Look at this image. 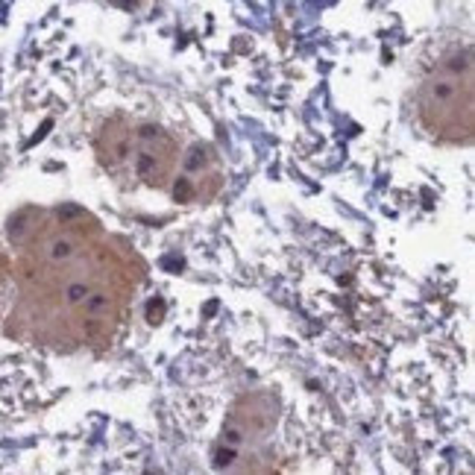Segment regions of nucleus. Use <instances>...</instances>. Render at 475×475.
<instances>
[{"label": "nucleus", "mask_w": 475, "mask_h": 475, "mask_svg": "<svg viewBox=\"0 0 475 475\" xmlns=\"http://www.w3.org/2000/svg\"><path fill=\"white\" fill-rule=\"evenodd\" d=\"M417 111H420L423 127L443 138V142H470L472 138V56L446 59L435 74H431L420 97H417Z\"/></svg>", "instance_id": "nucleus-1"}, {"label": "nucleus", "mask_w": 475, "mask_h": 475, "mask_svg": "<svg viewBox=\"0 0 475 475\" xmlns=\"http://www.w3.org/2000/svg\"><path fill=\"white\" fill-rule=\"evenodd\" d=\"M179 159V150L174 138L162 132L159 127H142L132 132V150H130V167L142 183L162 188L174 176V167Z\"/></svg>", "instance_id": "nucleus-2"}, {"label": "nucleus", "mask_w": 475, "mask_h": 475, "mask_svg": "<svg viewBox=\"0 0 475 475\" xmlns=\"http://www.w3.org/2000/svg\"><path fill=\"white\" fill-rule=\"evenodd\" d=\"M130 150H132V127H127L123 121L106 123L100 142H97V153H100V162L109 171H121V164H130Z\"/></svg>", "instance_id": "nucleus-3"}]
</instances>
